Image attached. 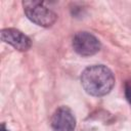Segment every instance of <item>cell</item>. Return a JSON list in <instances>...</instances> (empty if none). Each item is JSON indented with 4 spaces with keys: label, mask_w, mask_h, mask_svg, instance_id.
Segmentation results:
<instances>
[{
    "label": "cell",
    "mask_w": 131,
    "mask_h": 131,
    "mask_svg": "<svg viewBox=\"0 0 131 131\" xmlns=\"http://www.w3.org/2000/svg\"><path fill=\"white\" fill-rule=\"evenodd\" d=\"M81 84L84 90L93 96L107 94L115 85L113 72L103 64H93L86 68L81 75Z\"/></svg>",
    "instance_id": "6da1fadb"
},
{
    "label": "cell",
    "mask_w": 131,
    "mask_h": 131,
    "mask_svg": "<svg viewBox=\"0 0 131 131\" xmlns=\"http://www.w3.org/2000/svg\"><path fill=\"white\" fill-rule=\"evenodd\" d=\"M23 6L27 17L38 26L47 28L52 26L56 20V14L42 2L24 1Z\"/></svg>",
    "instance_id": "7a4b0ae2"
},
{
    "label": "cell",
    "mask_w": 131,
    "mask_h": 131,
    "mask_svg": "<svg viewBox=\"0 0 131 131\" xmlns=\"http://www.w3.org/2000/svg\"><path fill=\"white\" fill-rule=\"evenodd\" d=\"M73 48L82 56H91L99 51L100 42L88 32H79L73 38Z\"/></svg>",
    "instance_id": "3957f363"
},
{
    "label": "cell",
    "mask_w": 131,
    "mask_h": 131,
    "mask_svg": "<svg viewBox=\"0 0 131 131\" xmlns=\"http://www.w3.org/2000/svg\"><path fill=\"white\" fill-rule=\"evenodd\" d=\"M51 127L53 131H74L76 119L73 112L67 106L58 107L51 117Z\"/></svg>",
    "instance_id": "277c9868"
},
{
    "label": "cell",
    "mask_w": 131,
    "mask_h": 131,
    "mask_svg": "<svg viewBox=\"0 0 131 131\" xmlns=\"http://www.w3.org/2000/svg\"><path fill=\"white\" fill-rule=\"evenodd\" d=\"M1 40L19 51H27L32 45L31 39L28 36L13 28L3 29L1 31Z\"/></svg>",
    "instance_id": "5b68a950"
},
{
    "label": "cell",
    "mask_w": 131,
    "mask_h": 131,
    "mask_svg": "<svg viewBox=\"0 0 131 131\" xmlns=\"http://www.w3.org/2000/svg\"><path fill=\"white\" fill-rule=\"evenodd\" d=\"M125 95L129 103L131 104V81H127L125 85Z\"/></svg>",
    "instance_id": "8992f818"
},
{
    "label": "cell",
    "mask_w": 131,
    "mask_h": 131,
    "mask_svg": "<svg viewBox=\"0 0 131 131\" xmlns=\"http://www.w3.org/2000/svg\"><path fill=\"white\" fill-rule=\"evenodd\" d=\"M1 131H8V130H6V129H5V126L2 125V130H1Z\"/></svg>",
    "instance_id": "52a82bcc"
}]
</instances>
